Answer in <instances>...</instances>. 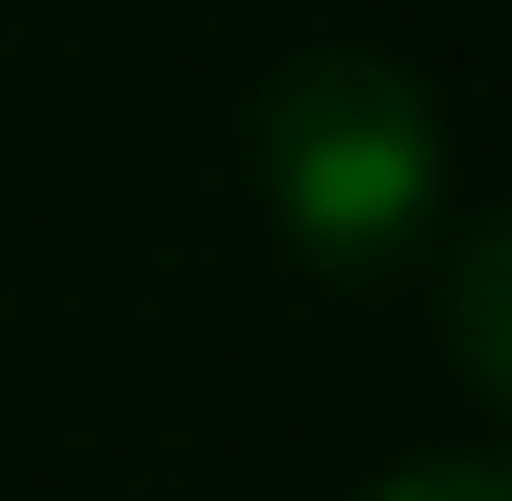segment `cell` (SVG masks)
Instances as JSON below:
<instances>
[{"label":"cell","instance_id":"1","mask_svg":"<svg viewBox=\"0 0 512 501\" xmlns=\"http://www.w3.org/2000/svg\"><path fill=\"white\" fill-rule=\"evenodd\" d=\"M262 142H273L295 229L327 251H382L425 207V175H436V131H425L414 88L371 55H327L306 77H284Z\"/></svg>","mask_w":512,"mask_h":501},{"label":"cell","instance_id":"2","mask_svg":"<svg viewBox=\"0 0 512 501\" xmlns=\"http://www.w3.org/2000/svg\"><path fill=\"white\" fill-rule=\"evenodd\" d=\"M382 501H502V480H491V469H414V480H393Z\"/></svg>","mask_w":512,"mask_h":501}]
</instances>
